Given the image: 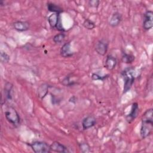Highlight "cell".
Here are the masks:
<instances>
[{"mask_svg":"<svg viewBox=\"0 0 153 153\" xmlns=\"http://www.w3.org/2000/svg\"><path fill=\"white\" fill-rule=\"evenodd\" d=\"M60 55L65 58L70 57L73 56L74 53L71 50V45L69 42H66L63 44L60 51Z\"/></svg>","mask_w":153,"mask_h":153,"instance_id":"30bf717a","label":"cell"},{"mask_svg":"<svg viewBox=\"0 0 153 153\" xmlns=\"http://www.w3.org/2000/svg\"><path fill=\"white\" fill-rule=\"evenodd\" d=\"M108 76H109V75H100L98 74L93 73L91 75V79L93 80H101V81H103V80L106 79Z\"/></svg>","mask_w":153,"mask_h":153,"instance_id":"44dd1931","label":"cell"},{"mask_svg":"<svg viewBox=\"0 0 153 153\" xmlns=\"http://www.w3.org/2000/svg\"><path fill=\"white\" fill-rule=\"evenodd\" d=\"M138 113H139L138 104L136 102L133 103L131 105V110H130V113L126 117V121L128 123H131L137 117Z\"/></svg>","mask_w":153,"mask_h":153,"instance_id":"ba28073f","label":"cell"},{"mask_svg":"<svg viewBox=\"0 0 153 153\" xmlns=\"http://www.w3.org/2000/svg\"><path fill=\"white\" fill-rule=\"evenodd\" d=\"M49 87L50 86L47 84H41L38 89V96L41 99H44L48 93Z\"/></svg>","mask_w":153,"mask_h":153,"instance_id":"9a60e30c","label":"cell"},{"mask_svg":"<svg viewBox=\"0 0 153 153\" xmlns=\"http://www.w3.org/2000/svg\"><path fill=\"white\" fill-rule=\"evenodd\" d=\"M96 123V119L93 115H88L82 121V127L84 130H87L93 127Z\"/></svg>","mask_w":153,"mask_h":153,"instance_id":"9c48e42d","label":"cell"},{"mask_svg":"<svg viewBox=\"0 0 153 153\" xmlns=\"http://www.w3.org/2000/svg\"><path fill=\"white\" fill-rule=\"evenodd\" d=\"M62 83L63 85H66V86H71V85H74L75 82L73 81H71L70 80V78L69 76L65 77L62 81Z\"/></svg>","mask_w":153,"mask_h":153,"instance_id":"cb8c5ba5","label":"cell"},{"mask_svg":"<svg viewBox=\"0 0 153 153\" xmlns=\"http://www.w3.org/2000/svg\"><path fill=\"white\" fill-rule=\"evenodd\" d=\"M117 64V60L112 54H108L105 59V67L109 71L113 70Z\"/></svg>","mask_w":153,"mask_h":153,"instance_id":"8fae6325","label":"cell"},{"mask_svg":"<svg viewBox=\"0 0 153 153\" xmlns=\"http://www.w3.org/2000/svg\"><path fill=\"white\" fill-rule=\"evenodd\" d=\"M109 43L105 39H101L99 40L95 45V50L97 54L101 56H105L108 50Z\"/></svg>","mask_w":153,"mask_h":153,"instance_id":"8992f818","label":"cell"},{"mask_svg":"<svg viewBox=\"0 0 153 153\" xmlns=\"http://www.w3.org/2000/svg\"><path fill=\"white\" fill-rule=\"evenodd\" d=\"M135 57L132 54H128L125 51H122L121 54V60L123 63L129 64L131 63L134 60Z\"/></svg>","mask_w":153,"mask_h":153,"instance_id":"ac0fdd59","label":"cell"},{"mask_svg":"<svg viewBox=\"0 0 153 153\" xmlns=\"http://www.w3.org/2000/svg\"><path fill=\"white\" fill-rule=\"evenodd\" d=\"M82 25L85 28H86L88 30H92L96 27L95 23L92 20L88 19H86L84 20Z\"/></svg>","mask_w":153,"mask_h":153,"instance_id":"d6986e66","label":"cell"},{"mask_svg":"<svg viewBox=\"0 0 153 153\" xmlns=\"http://www.w3.org/2000/svg\"><path fill=\"white\" fill-rule=\"evenodd\" d=\"M47 7L48 10L53 13H57L60 14L63 11V9L60 6L52 2H48L47 4Z\"/></svg>","mask_w":153,"mask_h":153,"instance_id":"2e32d148","label":"cell"},{"mask_svg":"<svg viewBox=\"0 0 153 153\" xmlns=\"http://www.w3.org/2000/svg\"><path fill=\"white\" fill-rule=\"evenodd\" d=\"M121 76L124 80L123 93H126L131 88L135 79L134 75V68H127L121 72Z\"/></svg>","mask_w":153,"mask_h":153,"instance_id":"7a4b0ae2","label":"cell"},{"mask_svg":"<svg viewBox=\"0 0 153 153\" xmlns=\"http://www.w3.org/2000/svg\"><path fill=\"white\" fill-rule=\"evenodd\" d=\"M153 111L152 109H147L142 117V123L140 134L142 139H145L151 134L153 129Z\"/></svg>","mask_w":153,"mask_h":153,"instance_id":"6da1fadb","label":"cell"},{"mask_svg":"<svg viewBox=\"0 0 153 153\" xmlns=\"http://www.w3.org/2000/svg\"><path fill=\"white\" fill-rule=\"evenodd\" d=\"M29 23L26 21H16L13 23V28L18 32H25L29 29Z\"/></svg>","mask_w":153,"mask_h":153,"instance_id":"7c38bea8","label":"cell"},{"mask_svg":"<svg viewBox=\"0 0 153 153\" xmlns=\"http://www.w3.org/2000/svg\"><path fill=\"white\" fill-rule=\"evenodd\" d=\"M79 148L82 152H90L91 151L90 147L88 143L82 142L79 144Z\"/></svg>","mask_w":153,"mask_h":153,"instance_id":"7402d4cb","label":"cell"},{"mask_svg":"<svg viewBox=\"0 0 153 153\" xmlns=\"http://www.w3.org/2000/svg\"><path fill=\"white\" fill-rule=\"evenodd\" d=\"M48 22L50 27L53 29H56L59 31L63 32L65 29L63 27L60 14L52 13L48 17Z\"/></svg>","mask_w":153,"mask_h":153,"instance_id":"5b68a950","label":"cell"},{"mask_svg":"<svg viewBox=\"0 0 153 153\" xmlns=\"http://www.w3.org/2000/svg\"><path fill=\"white\" fill-rule=\"evenodd\" d=\"M29 145L35 153H48L51 151L50 145L43 141H34L29 143Z\"/></svg>","mask_w":153,"mask_h":153,"instance_id":"277c9868","label":"cell"},{"mask_svg":"<svg viewBox=\"0 0 153 153\" xmlns=\"http://www.w3.org/2000/svg\"><path fill=\"white\" fill-rule=\"evenodd\" d=\"M5 117L7 120L12 125L17 127L20 124V117L17 111L11 106L8 107L5 111Z\"/></svg>","mask_w":153,"mask_h":153,"instance_id":"3957f363","label":"cell"},{"mask_svg":"<svg viewBox=\"0 0 153 153\" xmlns=\"http://www.w3.org/2000/svg\"><path fill=\"white\" fill-rule=\"evenodd\" d=\"M50 149L51 151L56 152H68V148L62 143L57 141L53 142L50 145Z\"/></svg>","mask_w":153,"mask_h":153,"instance_id":"4fadbf2b","label":"cell"},{"mask_svg":"<svg viewBox=\"0 0 153 153\" xmlns=\"http://www.w3.org/2000/svg\"><path fill=\"white\" fill-rule=\"evenodd\" d=\"M122 15L121 14V13L117 11L113 13L111 17L110 18L109 24L112 27H117L120 24L121 22L122 21Z\"/></svg>","mask_w":153,"mask_h":153,"instance_id":"5bb4252c","label":"cell"},{"mask_svg":"<svg viewBox=\"0 0 153 153\" xmlns=\"http://www.w3.org/2000/svg\"><path fill=\"white\" fill-rule=\"evenodd\" d=\"M0 59H1V62L2 63H6L9 62L10 56L5 52L1 51V54H0Z\"/></svg>","mask_w":153,"mask_h":153,"instance_id":"603a6c76","label":"cell"},{"mask_svg":"<svg viewBox=\"0 0 153 153\" xmlns=\"http://www.w3.org/2000/svg\"><path fill=\"white\" fill-rule=\"evenodd\" d=\"M65 38V34L63 32L56 34L53 37V41L56 44H60L61 43Z\"/></svg>","mask_w":153,"mask_h":153,"instance_id":"ffe728a7","label":"cell"},{"mask_svg":"<svg viewBox=\"0 0 153 153\" xmlns=\"http://www.w3.org/2000/svg\"><path fill=\"white\" fill-rule=\"evenodd\" d=\"M13 85L9 82H7L4 85V96L6 100H10L12 99L11 91Z\"/></svg>","mask_w":153,"mask_h":153,"instance_id":"e0dca14e","label":"cell"},{"mask_svg":"<svg viewBox=\"0 0 153 153\" xmlns=\"http://www.w3.org/2000/svg\"><path fill=\"white\" fill-rule=\"evenodd\" d=\"M143 28L145 30L151 29L153 26V12L151 10L146 11L143 15Z\"/></svg>","mask_w":153,"mask_h":153,"instance_id":"52a82bcc","label":"cell"},{"mask_svg":"<svg viewBox=\"0 0 153 153\" xmlns=\"http://www.w3.org/2000/svg\"><path fill=\"white\" fill-rule=\"evenodd\" d=\"M99 4H100V1L98 0H90L88 1L89 5L93 8H97Z\"/></svg>","mask_w":153,"mask_h":153,"instance_id":"d4e9b609","label":"cell"}]
</instances>
